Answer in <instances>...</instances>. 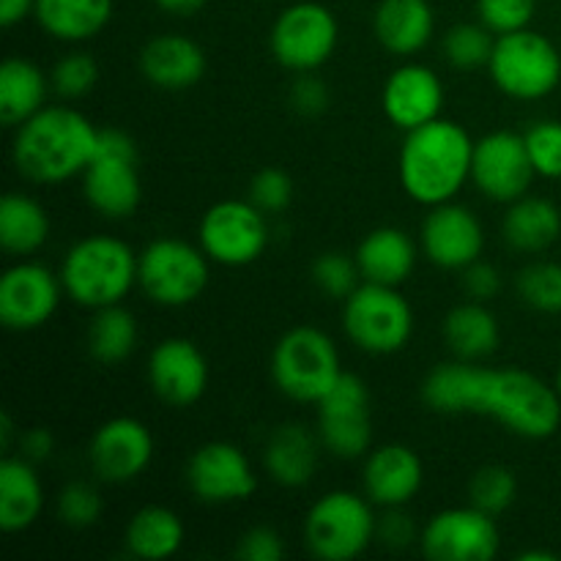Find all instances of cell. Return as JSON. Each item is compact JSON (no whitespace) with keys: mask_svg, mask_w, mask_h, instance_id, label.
<instances>
[{"mask_svg":"<svg viewBox=\"0 0 561 561\" xmlns=\"http://www.w3.org/2000/svg\"><path fill=\"white\" fill-rule=\"evenodd\" d=\"M422 400L436 414L491 416L510 433L529 442L551 438L561 425V394L526 370H493L455 359L427 373Z\"/></svg>","mask_w":561,"mask_h":561,"instance_id":"cell-1","label":"cell"},{"mask_svg":"<svg viewBox=\"0 0 561 561\" xmlns=\"http://www.w3.org/2000/svg\"><path fill=\"white\" fill-rule=\"evenodd\" d=\"M474 142L469 131L449 118H436L405 131L398 173L405 195L420 206L449 203L471 181Z\"/></svg>","mask_w":561,"mask_h":561,"instance_id":"cell-2","label":"cell"},{"mask_svg":"<svg viewBox=\"0 0 561 561\" xmlns=\"http://www.w3.org/2000/svg\"><path fill=\"white\" fill-rule=\"evenodd\" d=\"M99 129L71 107H44L16 126L11 142L14 168L36 184H60L85 173L96 151Z\"/></svg>","mask_w":561,"mask_h":561,"instance_id":"cell-3","label":"cell"},{"mask_svg":"<svg viewBox=\"0 0 561 561\" xmlns=\"http://www.w3.org/2000/svg\"><path fill=\"white\" fill-rule=\"evenodd\" d=\"M60 283L66 296L88 310L121 305L137 285V255L115 236H88L66 252Z\"/></svg>","mask_w":561,"mask_h":561,"instance_id":"cell-4","label":"cell"},{"mask_svg":"<svg viewBox=\"0 0 561 561\" xmlns=\"http://www.w3.org/2000/svg\"><path fill=\"white\" fill-rule=\"evenodd\" d=\"M343 376L334 340L316 327H296L277 340L272 354V381L296 403H321Z\"/></svg>","mask_w":561,"mask_h":561,"instance_id":"cell-5","label":"cell"},{"mask_svg":"<svg viewBox=\"0 0 561 561\" xmlns=\"http://www.w3.org/2000/svg\"><path fill=\"white\" fill-rule=\"evenodd\" d=\"M491 80L504 96L520 102H537L551 96L561 82V55L553 42L542 33L524 31L496 36L493 44Z\"/></svg>","mask_w":561,"mask_h":561,"instance_id":"cell-6","label":"cell"},{"mask_svg":"<svg viewBox=\"0 0 561 561\" xmlns=\"http://www.w3.org/2000/svg\"><path fill=\"white\" fill-rule=\"evenodd\" d=\"M343 329L351 343L365 354H398L414 334V310L392 285L362 283L345 299Z\"/></svg>","mask_w":561,"mask_h":561,"instance_id":"cell-7","label":"cell"},{"mask_svg":"<svg viewBox=\"0 0 561 561\" xmlns=\"http://www.w3.org/2000/svg\"><path fill=\"white\" fill-rule=\"evenodd\" d=\"M370 499L351 491H332L318 499L305 518V546L316 559L351 561L376 540L378 518Z\"/></svg>","mask_w":561,"mask_h":561,"instance_id":"cell-8","label":"cell"},{"mask_svg":"<svg viewBox=\"0 0 561 561\" xmlns=\"http://www.w3.org/2000/svg\"><path fill=\"white\" fill-rule=\"evenodd\" d=\"M82 192L93 211L107 219H126L142 201L137 173V146L126 131L99 129L96 151L82 173Z\"/></svg>","mask_w":561,"mask_h":561,"instance_id":"cell-9","label":"cell"},{"mask_svg":"<svg viewBox=\"0 0 561 561\" xmlns=\"http://www.w3.org/2000/svg\"><path fill=\"white\" fill-rule=\"evenodd\" d=\"M137 285L159 307H186L208 285V255L181 239H157L137 255Z\"/></svg>","mask_w":561,"mask_h":561,"instance_id":"cell-10","label":"cell"},{"mask_svg":"<svg viewBox=\"0 0 561 561\" xmlns=\"http://www.w3.org/2000/svg\"><path fill=\"white\" fill-rule=\"evenodd\" d=\"M337 42L340 25L332 9L316 0H299L279 11L268 36L274 60L296 75L321 69L334 55Z\"/></svg>","mask_w":561,"mask_h":561,"instance_id":"cell-11","label":"cell"},{"mask_svg":"<svg viewBox=\"0 0 561 561\" xmlns=\"http://www.w3.org/2000/svg\"><path fill=\"white\" fill-rule=\"evenodd\" d=\"M318 438L340 460L365 458L373 447L370 389L354 373H343L318 403Z\"/></svg>","mask_w":561,"mask_h":561,"instance_id":"cell-12","label":"cell"},{"mask_svg":"<svg viewBox=\"0 0 561 561\" xmlns=\"http://www.w3.org/2000/svg\"><path fill=\"white\" fill-rule=\"evenodd\" d=\"M197 236L208 261L239 268L266 252L268 222L252 201H219L203 214Z\"/></svg>","mask_w":561,"mask_h":561,"instance_id":"cell-13","label":"cell"},{"mask_svg":"<svg viewBox=\"0 0 561 561\" xmlns=\"http://www.w3.org/2000/svg\"><path fill=\"white\" fill-rule=\"evenodd\" d=\"M420 546L431 561H491L502 535L496 518L477 507H453L433 515L420 531Z\"/></svg>","mask_w":561,"mask_h":561,"instance_id":"cell-14","label":"cell"},{"mask_svg":"<svg viewBox=\"0 0 561 561\" xmlns=\"http://www.w3.org/2000/svg\"><path fill=\"white\" fill-rule=\"evenodd\" d=\"M535 175V164L526 151L524 135L499 129L474 142L471 181L491 201L513 203L529 195Z\"/></svg>","mask_w":561,"mask_h":561,"instance_id":"cell-15","label":"cell"},{"mask_svg":"<svg viewBox=\"0 0 561 561\" xmlns=\"http://www.w3.org/2000/svg\"><path fill=\"white\" fill-rule=\"evenodd\" d=\"M60 294V274L55 277L42 263H16L0 277V323L11 332H33L55 316Z\"/></svg>","mask_w":561,"mask_h":561,"instance_id":"cell-16","label":"cell"},{"mask_svg":"<svg viewBox=\"0 0 561 561\" xmlns=\"http://www.w3.org/2000/svg\"><path fill=\"white\" fill-rule=\"evenodd\" d=\"M186 485L206 504L247 502L257 491L250 458L230 442H208L186 463Z\"/></svg>","mask_w":561,"mask_h":561,"instance_id":"cell-17","label":"cell"},{"mask_svg":"<svg viewBox=\"0 0 561 561\" xmlns=\"http://www.w3.org/2000/svg\"><path fill=\"white\" fill-rule=\"evenodd\" d=\"M93 474L110 485L137 480L153 460V436L135 416H115L99 425L88 447Z\"/></svg>","mask_w":561,"mask_h":561,"instance_id":"cell-18","label":"cell"},{"mask_svg":"<svg viewBox=\"0 0 561 561\" xmlns=\"http://www.w3.org/2000/svg\"><path fill=\"white\" fill-rule=\"evenodd\" d=\"M422 252L427 261L447 272H463L469 263L480 261L485 250V230L474 211L458 203L433 206L422 222Z\"/></svg>","mask_w":561,"mask_h":561,"instance_id":"cell-19","label":"cell"},{"mask_svg":"<svg viewBox=\"0 0 561 561\" xmlns=\"http://www.w3.org/2000/svg\"><path fill=\"white\" fill-rule=\"evenodd\" d=\"M148 383L162 403L186 409L206 394V356L186 337L162 340L148 356Z\"/></svg>","mask_w":561,"mask_h":561,"instance_id":"cell-20","label":"cell"},{"mask_svg":"<svg viewBox=\"0 0 561 561\" xmlns=\"http://www.w3.org/2000/svg\"><path fill=\"white\" fill-rule=\"evenodd\" d=\"M383 115L398 129L411 131L442 118L444 85L431 66L403 64L387 77L381 91Z\"/></svg>","mask_w":561,"mask_h":561,"instance_id":"cell-21","label":"cell"},{"mask_svg":"<svg viewBox=\"0 0 561 561\" xmlns=\"http://www.w3.org/2000/svg\"><path fill=\"white\" fill-rule=\"evenodd\" d=\"M425 482L422 458L405 444H383L367 453L362 485L365 496L378 507H405Z\"/></svg>","mask_w":561,"mask_h":561,"instance_id":"cell-22","label":"cell"},{"mask_svg":"<svg viewBox=\"0 0 561 561\" xmlns=\"http://www.w3.org/2000/svg\"><path fill=\"white\" fill-rule=\"evenodd\" d=\"M140 71L153 88L186 91L206 75V53L197 42L181 33L153 36L140 53Z\"/></svg>","mask_w":561,"mask_h":561,"instance_id":"cell-23","label":"cell"},{"mask_svg":"<svg viewBox=\"0 0 561 561\" xmlns=\"http://www.w3.org/2000/svg\"><path fill=\"white\" fill-rule=\"evenodd\" d=\"M378 44L392 55H416L431 44L436 16L427 0H381L373 14Z\"/></svg>","mask_w":561,"mask_h":561,"instance_id":"cell-24","label":"cell"},{"mask_svg":"<svg viewBox=\"0 0 561 561\" xmlns=\"http://www.w3.org/2000/svg\"><path fill=\"white\" fill-rule=\"evenodd\" d=\"M354 257L365 283L400 288L416 266V247L400 228H376L362 239Z\"/></svg>","mask_w":561,"mask_h":561,"instance_id":"cell-25","label":"cell"},{"mask_svg":"<svg viewBox=\"0 0 561 561\" xmlns=\"http://www.w3.org/2000/svg\"><path fill=\"white\" fill-rule=\"evenodd\" d=\"M318 447H321V438L312 436L305 425H296V422L279 425L263 449L266 474L283 488L307 485L316 477Z\"/></svg>","mask_w":561,"mask_h":561,"instance_id":"cell-26","label":"cell"},{"mask_svg":"<svg viewBox=\"0 0 561 561\" xmlns=\"http://www.w3.org/2000/svg\"><path fill=\"white\" fill-rule=\"evenodd\" d=\"M44 507V488L27 458L5 455L0 463V529L5 535L31 529Z\"/></svg>","mask_w":561,"mask_h":561,"instance_id":"cell-27","label":"cell"},{"mask_svg":"<svg viewBox=\"0 0 561 561\" xmlns=\"http://www.w3.org/2000/svg\"><path fill=\"white\" fill-rule=\"evenodd\" d=\"M504 241L513 250L537 255L551 250L561 236V211L553 201L537 195H524L510 203L502 222Z\"/></svg>","mask_w":561,"mask_h":561,"instance_id":"cell-28","label":"cell"},{"mask_svg":"<svg viewBox=\"0 0 561 561\" xmlns=\"http://www.w3.org/2000/svg\"><path fill=\"white\" fill-rule=\"evenodd\" d=\"M49 85L53 82L33 60L16 58V55L5 58L0 66V124L16 129L38 110L47 107L44 102H47Z\"/></svg>","mask_w":561,"mask_h":561,"instance_id":"cell-29","label":"cell"},{"mask_svg":"<svg viewBox=\"0 0 561 561\" xmlns=\"http://www.w3.org/2000/svg\"><path fill=\"white\" fill-rule=\"evenodd\" d=\"M447 348L463 362L488 359L502 343V327L485 301H463L444 318Z\"/></svg>","mask_w":561,"mask_h":561,"instance_id":"cell-30","label":"cell"},{"mask_svg":"<svg viewBox=\"0 0 561 561\" xmlns=\"http://www.w3.org/2000/svg\"><path fill=\"white\" fill-rule=\"evenodd\" d=\"M38 25L58 42H85L113 20V0H36Z\"/></svg>","mask_w":561,"mask_h":561,"instance_id":"cell-31","label":"cell"},{"mask_svg":"<svg viewBox=\"0 0 561 561\" xmlns=\"http://www.w3.org/2000/svg\"><path fill=\"white\" fill-rule=\"evenodd\" d=\"M186 529L179 515L159 504L137 510L126 524L124 542L131 557L146 561H164L181 551Z\"/></svg>","mask_w":561,"mask_h":561,"instance_id":"cell-32","label":"cell"},{"mask_svg":"<svg viewBox=\"0 0 561 561\" xmlns=\"http://www.w3.org/2000/svg\"><path fill=\"white\" fill-rule=\"evenodd\" d=\"M49 239V217L38 201L9 192L0 201V247L9 255H31Z\"/></svg>","mask_w":561,"mask_h":561,"instance_id":"cell-33","label":"cell"},{"mask_svg":"<svg viewBox=\"0 0 561 561\" xmlns=\"http://www.w3.org/2000/svg\"><path fill=\"white\" fill-rule=\"evenodd\" d=\"M137 345V321L124 305H110L93 310L88 327V351L102 365H121L129 359Z\"/></svg>","mask_w":561,"mask_h":561,"instance_id":"cell-34","label":"cell"},{"mask_svg":"<svg viewBox=\"0 0 561 561\" xmlns=\"http://www.w3.org/2000/svg\"><path fill=\"white\" fill-rule=\"evenodd\" d=\"M493 31H488L482 22H460L444 33V58L453 69L474 71L491 64L493 55Z\"/></svg>","mask_w":561,"mask_h":561,"instance_id":"cell-35","label":"cell"},{"mask_svg":"<svg viewBox=\"0 0 561 561\" xmlns=\"http://www.w3.org/2000/svg\"><path fill=\"white\" fill-rule=\"evenodd\" d=\"M515 290L526 307L546 316L561 312V263L535 261L520 268L515 277Z\"/></svg>","mask_w":561,"mask_h":561,"instance_id":"cell-36","label":"cell"},{"mask_svg":"<svg viewBox=\"0 0 561 561\" xmlns=\"http://www.w3.org/2000/svg\"><path fill=\"white\" fill-rule=\"evenodd\" d=\"M515 496H518V480L507 466H482L469 482V504L493 518L507 513L515 504Z\"/></svg>","mask_w":561,"mask_h":561,"instance_id":"cell-37","label":"cell"},{"mask_svg":"<svg viewBox=\"0 0 561 561\" xmlns=\"http://www.w3.org/2000/svg\"><path fill=\"white\" fill-rule=\"evenodd\" d=\"M362 272L356 266V257L345 252H321L312 263V283L329 299H348L359 288Z\"/></svg>","mask_w":561,"mask_h":561,"instance_id":"cell-38","label":"cell"},{"mask_svg":"<svg viewBox=\"0 0 561 561\" xmlns=\"http://www.w3.org/2000/svg\"><path fill=\"white\" fill-rule=\"evenodd\" d=\"M535 173L542 179H561V121L546 118L529 126L524 135Z\"/></svg>","mask_w":561,"mask_h":561,"instance_id":"cell-39","label":"cell"},{"mask_svg":"<svg viewBox=\"0 0 561 561\" xmlns=\"http://www.w3.org/2000/svg\"><path fill=\"white\" fill-rule=\"evenodd\" d=\"M55 510H58L60 524L71 526V529H88V526H93L102 518L104 502L102 493H99L96 488L77 480L69 482L66 488H60Z\"/></svg>","mask_w":561,"mask_h":561,"instance_id":"cell-40","label":"cell"},{"mask_svg":"<svg viewBox=\"0 0 561 561\" xmlns=\"http://www.w3.org/2000/svg\"><path fill=\"white\" fill-rule=\"evenodd\" d=\"M49 82H53L55 93L64 99L88 96L99 82V66L96 60H93V55L69 53L53 66Z\"/></svg>","mask_w":561,"mask_h":561,"instance_id":"cell-41","label":"cell"},{"mask_svg":"<svg viewBox=\"0 0 561 561\" xmlns=\"http://www.w3.org/2000/svg\"><path fill=\"white\" fill-rule=\"evenodd\" d=\"M535 11L537 0H477L480 22L496 36L529 27V22L535 20Z\"/></svg>","mask_w":561,"mask_h":561,"instance_id":"cell-42","label":"cell"},{"mask_svg":"<svg viewBox=\"0 0 561 561\" xmlns=\"http://www.w3.org/2000/svg\"><path fill=\"white\" fill-rule=\"evenodd\" d=\"M250 201L263 214H279L294 201V181L285 170L263 168L250 181Z\"/></svg>","mask_w":561,"mask_h":561,"instance_id":"cell-43","label":"cell"},{"mask_svg":"<svg viewBox=\"0 0 561 561\" xmlns=\"http://www.w3.org/2000/svg\"><path fill=\"white\" fill-rule=\"evenodd\" d=\"M329 104H332V91L316 71H305L290 88V107L305 115V118H316V115L327 113Z\"/></svg>","mask_w":561,"mask_h":561,"instance_id":"cell-44","label":"cell"},{"mask_svg":"<svg viewBox=\"0 0 561 561\" xmlns=\"http://www.w3.org/2000/svg\"><path fill=\"white\" fill-rule=\"evenodd\" d=\"M236 557L241 561H279L285 557V542L272 526H252L241 535Z\"/></svg>","mask_w":561,"mask_h":561,"instance_id":"cell-45","label":"cell"},{"mask_svg":"<svg viewBox=\"0 0 561 561\" xmlns=\"http://www.w3.org/2000/svg\"><path fill=\"white\" fill-rule=\"evenodd\" d=\"M463 290L471 301H491L502 290V274L493 263L474 261L463 268Z\"/></svg>","mask_w":561,"mask_h":561,"instance_id":"cell-46","label":"cell"},{"mask_svg":"<svg viewBox=\"0 0 561 561\" xmlns=\"http://www.w3.org/2000/svg\"><path fill=\"white\" fill-rule=\"evenodd\" d=\"M376 540H381L387 548H409L416 537V526L403 507H389L387 515H381L376 526Z\"/></svg>","mask_w":561,"mask_h":561,"instance_id":"cell-47","label":"cell"},{"mask_svg":"<svg viewBox=\"0 0 561 561\" xmlns=\"http://www.w3.org/2000/svg\"><path fill=\"white\" fill-rule=\"evenodd\" d=\"M20 449L22 458H27L31 463H38V460H47L55 449V438L47 427H31L25 436H20Z\"/></svg>","mask_w":561,"mask_h":561,"instance_id":"cell-48","label":"cell"},{"mask_svg":"<svg viewBox=\"0 0 561 561\" xmlns=\"http://www.w3.org/2000/svg\"><path fill=\"white\" fill-rule=\"evenodd\" d=\"M36 11V0H0V25L14 27Z\"/></svg>","mask_w":561,"mask_h":561,"instance_id":"cell-49","label":"cell"},{"mask_svg":"<svg viewBox=\"0 0 561 561\" xmlns=\"http://www.w3.org/2000/svg\"><path fill=\"white\" fill-rule=\"evenodd\" d=\"M157 9L168 11V14H175V16H190L195 14V11H201L203 5H206V0H151Z\"/></svg>","mask_w":561,"mask_h":561,"instance_id":"cell-50","label":"cell"},{"mask_svg":"<svg viewBox=\"0 0 561 561\" xmlns=\"http://www.w3.org/2000/svg\"><path fill=\"white\" fill-rule=\"evenodd\" d=\"M11 433H14V427H11V416L3 414L0 416V447L3 449L11 447Z\"/></svg>","mask_w":561,"mask_h":561,"instance_id":"cell-51","label":"cell"},{"mask_svg":"<svg viewBox=\"0 0 561 561\" xmlns=\"http://www.w3.org/2000/svg\"><path fill=\"white\" fill-rule=\"evenodd\" d=\"M518 559L520 561H557L559 557L553 551H524Z\"/></svg>","mask_w":561,"mask_h":561,"instance_id":"cell-52","label":"cell"},{"mask_svg":"<svg viewBox=\"0 0 561 561\" xmlns=\"http://www.w3.org/2000/svg\"><path fill=\"white\" fill-rule=\"evenodd\" d=\"M557 389H559V394H561V365H559V373H557Z\"/></svg>","mask_w":561,"mask_h":561,"instance_id":"cell-53","label":"cell"}]
</instances>
